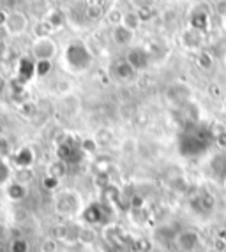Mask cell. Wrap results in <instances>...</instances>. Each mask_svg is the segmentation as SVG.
Segmentation results:
<instances>
[{
  "mask_svg": "<svg viewBox=\"0 0 226 252\" xmlns=\"http://www.w3.org/2000/svg\"><path fill=\"white\" fill-rule=\"evenodd\" d=\"M62 67L71 74H83L88 69L92 67L94 63V55L90 48L85 44L83 41H71L64 48L62 57H60Z\"/></svg>",
  "mask_w": 226,
  "mask_h": 252,
  "instance_id": "cell-1",
  "label": "cell"
},
{
  "mask_svg": "<svg viewBox=\"0 0 226 252\" xmlns=\"http://www.w3.org/2000/svg\"><path fill=\"white\" fill-rule=\"evenodd\" d=\"M85 201L80 190L76 189H60L53 196V210L64 219L80 217L85 210Z\"/></svg>",
  "mask_w": 226,
  "mask_h": 252,
  "instance_id": "cell-2",
  "label": "cell"
},
{
  "mask_svg": "<svg viewBox=\"0 0 226 252\" xmlns=\"http://www.w3.org/2000/svg\"><path fill=\"white\" fill-rule=\"evenodd\" d=\"M201 129H203V127H200L198 124H193V126H189L188 129L179 136L177 147H179L180 156L198 157V156H201L203 152H207L210 138H205V134H201L200 132Z\"/></svg>",
  "mask_w": 226,
  "mask_h": 252,
  "instance_id": "cell-3",
  "label": "cell"
},
{
  "mask_svg": "<svg viewBox=\"0 0 226 252\" xmlns=\"http://www.w3.org/2000/svg\"><path fill=\"white\" fill-rule=\"evenodd\" d=\"M110 217H112V205H108L106 201H92L85 206L81 219L83 222L90 227H101L108 226Z\"/></svg>",
  "mask_w": 226,
  "mask_h": 252,
  "instance_id": "cell-4",
  "label": "cell"
},
{
  "mask_svg": "<svg viewBox=\"0 0 226 252\" xmlns=\"http://www.w3.org/2000/svg\"><path fill=\"white\" fill-rule=\"evenodd\" d=\"M83 150H81L80 139L73 138V136H64V139L57 145V157L64 164H76L80 162Z\"/></svg>",
  "mask_w": 226,
  "mask_h": 252,
  "instance_id": "cell-5",
  "label": "cell"
},
{
  "mask_svg": "<svg viewBox=\"0 0 226 252\" xmlns=\"http://www.w3.org/2000/svg\"><path fill=\"white\" fill-rule=\"evenodd\" d=\"M34 60H51L57 55V42L48 35V37H38L32 42L30 48Z\"/></svg>",
  "mask_w": 226,
  "mask_h": 252,
  "instance_id": "cell-6",
  "label": "cell"
},
{
  "mask_svg": "<svg viewBox=\"0 0 226 252\" xmlns=\"http://www.w3.org/2000/svg\"><path fill=\"white\" fill-rule=\"evenodd\" d=\"M189 208L196 215H200V217H207L216 208V199H214V196L210 192H207V190L203 192L201 190V192L194 194L193 198L189 199Z\"/></svg>",
  "mask_w": 226,
  "mask_h": 252,
  "instance_id": "cell-7",
  "label": "cell"
},
{
  "mask_svg": "<svg viewBox=\"0 0 226 252\" xmlns=\"http://www.w3.org/2000/svg\"><path fill=\"white\" fill-rule=\"evenodd\" d=\"M173 245L179 252H194L200 245V235L194 229H182L173 236Z\"/></svg>",
  "mask_w": 226,
  "mask_h": 252,
  "instance_id": "cell-8",
  "label": "cell"
},
{
  "mask_svg": "<svg viewBox=\"0 0 226 252\" xmlns=\"http://www.w3.org/2000/svg\"><path fill=\"white\" fill-rule=\"evenodd\" d=\"M4 192H5V199H7V201L21 203L29 198L30 187L27 182H21V180H18V178H13V180L4 187Z\"/></svg>",
  "mask_w": 226,
  "mask_h": 252,
  "instance_id": "cell-9",
  "label": "cell"
},
{
  "mask_svg": "<svg viewBox=\"0 0 226 252\" xmlns=\"http://www.w3.org/2000/svg\"><path fill=\"white\" fill-rule=\"evenodd\" d=\"M191 95H193V92H191V89H189L186 83H173L168 87L166 90V97H168V101L172 102V104L175 106H186L188 102H191L193 99H191Z\"/></svg>",
  "mask_w": 226,
  "mask_h": 252,
  "instance_id": "cell-10",
  "label": "cell"
},
{
  "mask_svg": "<svg viewBox=\"0 0 226 252\" xmlns=\"http://www.w3.org/2000/svg\"><path fill=\"white\" fill-rule=\"evenodd\" d=\"M5 32L7 35H21L29 29V20L21 11H11L7 14V23H5Z\"/></svg>",
  "mask_w": 226,
  "mask_h": 252,
  "instance_id": "cell-11",
  "label": "cell"
},
{
  "mask_svg": "<svg viewBox=\"0 0 226 252\" xmlns=\"http://www.w3.org/2000/svg\"><path fill=\"white\" fill-rule=\"evenodd\" d=\"M126 60L131 67L138 72V71H145V69L149 67L151 57H149V51L143 50V48H131L126 55Z\"/></svg>",
  "mask_w": 226,
  "mask_h": 252,
  "instance_id": "cell-12",
  "label": "cell"
},
{
  "mask_svg": "<svg viewBox=\"0 0 226 252\" xmlns=\"http://www.w3.org/2000/svg\"><path fill=\"white\" fill-rule=\"evenodd\" d=\"M112 78L115 81H120V83H129L136 78V71L131 67L127 60H117V62L112 65Z\"/></svg>",
  "mask_w": 226,
  "mask_h": 252,
  "instance_id": "cell-13",
  "label": "cell"
},
{
  "mask_svg": "<svg viewBox=\"0 0 226 252\" xmlns=\"http://www.w3.org/2000/svg\"><path fill=\"white\" fill-rule=\"evenodd\" d=\"M13 162L20 171L21 169H30L34 166V162H36V152H34V148L27 147V145L18 148L13 156Z\"/></svg>",
  "mask_w": 226,
  "mask_h": 252,
  "instance_id": "cell-14",
  "label": "cell"
},
{
  "mask_svg": "<svg viewBox=\"0 0 226 252\" xmlns=\"http://www.w3.org/2000/svg\"><path fill=\"white\" fill-rule=\"evenodd\" d=\"M189 29L196 30L200 34H205L207 30L210 29V18L207 14V11L203 9H194L189 14Z\"/></svg>",
  "mask_w": 226,
  "mask_h": 252,
  "instance_id": "cell-15",
  "label": "cell"
},
{
  "mask_svg": "<svg viewBox=\"0 0 226 252\" xmlns=\"http://www.w3.org/2000/svg\"><path fill=\"white\" fill-rule=\"evenodd\" d=\"M36 76V60L32 57H23L18 62V83L25 85Z\"/></svg>",
  "mask_w": 226,
  "mask_h": 252,
  "instance_id": "cell-16",
  "label": "cell"
},
{
  "mask_svg": "<svg viewBox=\"0 0 226 252\" xmlns=\"http://www.w3.org/2000/svg\"><path fill=\"white\" fill-rule=\"evenodd\" d=\"M180 42H182V46L189 51H201V46H203V34H200V32H196V30H193V29H188L180 35Z\"/></svg>",
  "mask_w": 226,
  "mask_h": 252,
  "instance_id": "cell-17",
  "label": "cell"
},
{
  "mask_svg": "<svg viewBox=\"0 0 226 252\" xmlns=\"http://www.w3.org/2000/svg\"><path fill=\"white\" fill-rule=\"evenodd\" d=\"M112 37L115 41V44H118V46H129L134 39V32L127 29V27L118 25V27H113Z\"/></svg>",
  "mask_w": 226,
  "mask_h": 252,
  "instance_id": "cell-18",
  "label": "cell"
},
{
  "mask_svg": "<svg viewBox=\"0 0 226 252\" xmlns=\"http://www.w3.org/2000/svg\"><path fill=\"white\" fill-rule=\"evenodd\" d=\"M210 171L216 178L226 180V156L225 154H216L210 159Z\"/></svg>",
  "mask_w": 226,
  "mask_h": 252,
  "instance_id": "cell-19",
  "label": "cell"
},
{
  "mask_svg": "<svg viewBox=\"0 0 226 252\" xmlns=\"http://www.w3.org/2000/svg\"><path fill=\"white\" fill-rule=\"evenodd\" d=\"M9 252H30V244L25 236H14L9 240Z\"/></svg>",
  "mask_w": 226,
  "mask_h": 252,
  "instance_id": "cell-20",
  "label": "cell"
},
{
  "mask_svg": "<svg viewBox=\"0 0 226 252\" xmlns=\"http://www.w3.org/2000/svg\"><path fill=\"white\" fill-rule=\"evenodd\" d=\"M13 180V169L7 159H0V189Z\"/></svg>",
  "mask_w": 226,
  "mask_h": 252,
  "instance_id": "cell-21",
  "label": "cell"
},
{
  "mask_svg": "<svg viewBox=\"0 0 226 252\" xmlns=\"http://www.w3.org/2000/svg\"><path fill=\"white\" fill-rule=\"evenodd\" d=\"M142 23V18H140L138 11H129V13H124V20H122V25L127 27L129 30H136Z\"/></svg>",
  "mask_w": 226,
  "mask_h": 252,
  "instance_id": "cell-22",
  "label": "cell"
},
{
  "mask_svg": "<svg viewBox=\"0 0 226 252\" xmlns=\"http://www.w3.org/2000/svg\"><path fill=\"white\" fill-rule=\"evenodd\" d=\"M196 63H198V67L203 69V71H210V69L214 67V57L209 53V51L201 50L196 57Z\"/></svg>",
  "mask_w": 226,
  "mask_h": 252,
  "instance_id": "cell-23",
  "label": "cell"
},
{
  "mask_svg": "<svg viewBox=\"0 0 226 252\" xmlns=\"http://www.w3.org/2000/svg\"><path fill=\"white\" fill-rule=\"evenodd\" d=\"M64 21H66V18H64V13H62V11H59V9H55V11H50L46 23L51 27V29H59V27L64 25Z\"/></svg>",
  "mask_w": 226,
  "mask_h": 252,
  "instance_id": "cell-24",
  "label": "cell"
},
{
  "mask_svg": "<svg viewBox=\"0 0 226 252\" xmlns=\"http://www.w3.org/2000/svg\"><path fill=\"white\" fill-rule=\"evenodd\" d=\"M66 169H67V164H64L62 160L57 159L53 164H51V166H48V175H50V177L59 178V180H60V177H62V175H66Z\"/></svg>",
  "mask_w": 226,
  "mask_h": 252,
  "instance_id": "cell-25",
  "label": "cell"
},
{
  "mask_svg": "<svg viewBox=\"0 0 226 252\" xmlns=\"http://www.w3.org/2000/svg\"><path fill=\"white\" fill-rule=\"evenodd\" d=\"M51 71V60H36V76L44 78Z\"/></svg>",
  "mask_w": 226,
  "mask_h": 252,
  "instance_id": "cell-26",
  "label": "cell"
},
{
  "mask_svg": "<svg viewBox=\"0 0 226 252\" xmlns=\"http://www.w3.org/2000/svg\"><path fill=\"white\" fill-rule=\"evenodd\" d=\"M122 20H124V13H120V11H117V9L108 11V14H106V21L113 27L122 25Z\"/></svg>",
  "mask_w": 226,
  "mask_h": 252,
  "instance_id": "cell-27",
  "label": "cell"
},
{
  "mask_svg": "<svg viewBox=\"0 0 226 252\" xmlns=\"http://www.w3.org/2000/svg\"><path fill=\"white\" fill-rule=\"evenodd\" d=\"M80 145H81V150H83V154H94V152L97 150V141L94 138L80 139Z\"/></svg>",
  "mask_w": 226,
  "mask_h": 252,
  "instance_id": "cell-28",
  "label": "cell"
},
{
  "mask_svg": "<svg viewBox=\"0 0 226 252\" xmlns=\"http://www.w3.org/2000/svg\"><path fill=\"white\" fill-rule=\"evenodd\" d=\"M57 249H59V240L57 238H46V240H42L39 252H57Z\"/></svg>",
  "mask_w": 226,
  "mask_h": 252,
  "instance_id": "cell-29",
  "label": "cell"
},
{
  "mask_svg": "<svg viewBox=\"0 0 226 252\" xmlns=\"http://www.w3.org/2000/svg\"><path fill=\"white\" fill-rule=\"evenodd\" d=\"M11 156V143L5 136L0 134V159H9Z\"/></svg>",
  "mask_w": 226,
  "mask_h": 252,
  "instance_id": "cell-30",
  "label": "cell"
},
{
  "mask_svg": "<svg viewBox=\"0 0 226 252\" xmlns=\"http://www.w3.org/2000/svg\"><path fill=\"white\" fill-rule=\"evenodd\" d=\"M42 184H44V187H46V189H55V187H59L60 180H59V178H55V177H50V175H46V178L42 180Z\"/></svg>",
  "mask_w": 226,
  "mask_h": 252,
  "instance_id": "cell-31",
  "label": "cell"
},
{
  "mask_svg": "<svg viewBox=\"0 0 226 252\" xmlns=\"http://www.w3.org/2000/svg\"><path fill=\"white\" fill-rule=\"evenodd\" d=\"M7 238H9L7 226H5L4 222H0V245H2V244H9Z\"/></svg>",
  "mask_w": 226,
  "mask_h": 252,
  "instance_id": "cell-32",
  "label": "cell"
},
{
  "mask_svg": "<svg viewBox=\"0 0 226 252\" xmlns=\"http://www.w3.org/2000/svg\"><path fill=\"white\" fill-rule=\"evenodd\" d=\"M7 11H2V9H0V27H2V29H4L5 27V23H7Z\"/></svg>",
  "mask_w": 226,
  "mask_h": 252,
  "instance_id": "cell-33",
  "label": "cell"
},
{
  "mask_svg": "<svg viewBox=\"0 0 226 252\" xmlns=\"http://www.w3.org/2000/svg\"><path fill=\"white\" fill-rule=\"evenodd\" d=\"M5 35H7V32H5V29H2V27H0V41H2V39H4Z\"/></svg>",
  "mask_w": 226,
  "mask_h": 252,
  "instance_id": "cell-34",
  "label": "cell"
},
{
  "mask_svg": "<svg viewBox=\"0 0 226 252\" xmlns=\"http://www.w3.org/2000/svg\"><path fill=\"white\" fill-rule=\"evenodd\" d=\"M5 87H7V83H5V81L2 80V78H0V92H2V90H4Z\"/></svg>",
  "mask_w": 226,
  "mask_h": 252,
  "instance_id": "cell-35",
  "label": "cell"
},
{
  "mask_svg": "<svg viewBox=\"0 0 226 252\" xmlns=\"http://www.w3.org/2000/svg\"><path fill=\"white\" fill-rule=\"evenodd\" d=\"M223 113L226 115V99H225V101H223Z\"/></svg>",
  "mask_w": 226,
  "mask_h": 252,
  "instance_id": "cell-36",
  "label": "cell"
},
{
  "mask_svg": "<svg viewBox=\"0 0 226 252\" xmlns=\"http://www.w3.org/2000/svg\"><path fill=\"white\" fill-rule=\"evenodd\" d=\"M207 2H214L216 4V2H221V0H207Z\"/></svg>",
  "mask_w": 226,
  "mask_h": 252,
  "instance_id": "cell-37",
  "label": "cell"
},
{
  "mask_svg": "<svg viewBox=\"0 0 226 252\" xmlns=\"http://www.w3.org/2000/svg\"><path fill=\"white\" fill-rule=\"evenodd\" d=\"M212 252H225V251H218V249H216V251H212Z\"/></svg>",
  "mask_w": 226,
  "mask_h": 252,
  "instance_id": "cell-38",
  "label": "cell"
},
{
  "mask_svg": "<svg viewBox=\"0 0 226 252\" xmlns=\"http://www.w3.org/2000/svg\"><path fill=\"white\" fill-rule=\"evenodd\" d=\"M225 25H226V13H225Z\"/></svg>",
  "mask_w": 226,
  "mask_h": 252,
  "instance_id": "cell-39",
  "label": "cell"
},
{
  "mask_svg": "<svg viewBox=\"0 0 226 252\" xmlns=\"http://www.w3.org/2000/svg\"><path fill=\"white\" fill-rule=\"evenodd\" d=\"M225 184H226V180H225Z\"/></svg>",
  "mask_w": 226,
  "mask_h": 252,
  "instance_id": "cell-40",
  "label": "cell"
}]
</instances>
